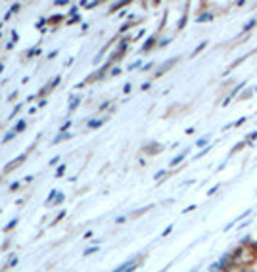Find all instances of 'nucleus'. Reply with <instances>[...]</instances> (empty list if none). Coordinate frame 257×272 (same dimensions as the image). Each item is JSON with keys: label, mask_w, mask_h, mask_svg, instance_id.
<instances>
[{"label": "nucleus", "mask_w": 257, "mask_h": 272, "mask_svg": "<svg viewBox=\"0 0 257 272\" xmlns=\"http://www.w3.org/2000/svg\"><path fill=\"white\" fill-rule=\"evenodd\" d=\"M182 157H184V153H181V155H178V157H175V159H173V161H171V165H173V167H175V165H178V163H181V161H182Z\"/></svg>", "instance_id": "nucleus-1"}, {"label": "nucleus", "mask_w": 257, "mask_h": 272, "mask_svg": "<svg viewBox=\"0 0 257 272\" xmlns=\"http://www.w3.org/2000/svg\"><path fill=\"white\" fill-rule=\"evenodd\" d=\"M255 25V19H251V21H249V23L248 25H244V31H248V29H251V27Z\"/></svg>", "instance_id": "nucleus-2"}, {"label": "nucleus", "mask_w": 257, "mask_h": 272, "mask_svg": "<svg viewBox=\"0 0 257 272\" xmlns=\"http://www.w3.org/2000/svg\"><path fill=\"white\" fill-rule=\"evenodd\" d=\"M255 90H257V88H255Z\"/></svg>", "instance_id": "nucleus-3"}]
</instances>
